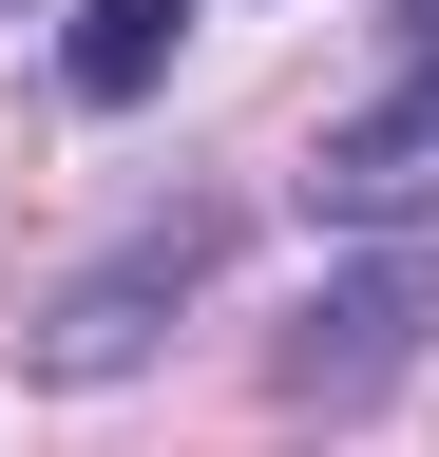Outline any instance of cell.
Returning a JSON list of instances; mask_svg holds the SVG:
<instances>
[{
  "label": "cell",
  "mask_w": 439,
  "mask_h": 457,
  "mask_svg": "<svg viewBox=\"0 0 439 457\" xmlns=\"http://www.w3.org/2000/svg\"><path fill=\"white\" fill-rule=\"evenodd\" d=\"M173 38H191V0H77V38H58V77L96 114H134L153 77H173Z\"/></svg>",
  "instance_id": "277c9868"
},
{
  "label": "cell",
  "mask_w": 439,
  "mask_h": 457,
  "mask_svg": "<svg viewBox=\"0 0 439 457\" xmlns=\"http://www.w3.org/2000/svg\"><path fill=\"white\" fill-rule=\"evenodd\" d=\"M401 20H420V57H439V0H401Z\"/></svg>",
  "instance_id": "5b68a950"
},
{
  "label": "cell",
  "mask_w": 439,
  "mask_h": 457,
  "mask_svg": "<svg viewBox=\"0 0 439 457\" xmlns=\"http://www.w3.org/2000/svg\"><path fill=\"white\" fill-rule=\"evenodd\" d=\"M420 324H439V267H420V248H363V267L287 324V362H267V381H287L306 420H344V400H382V381L420 362Z\"/></svg>",
  "instance_id": "7a4b0ae2"
},
{
  "label": "cell",
  "mask_w": 439,
  "mask_h": 457,
  "mask_svg": "<svg viewBox=\"0 0 439 457\" xmlns=\"http://www.w3.org/2000/svg\"><path fill=\"white\" fill-rule=\"evenodd\" d=\"M210 267H230V210H153V228H115V248L38 305L20 362H38V381H115V362H153V324H173Z\"/></svg>",
  "instance_id": "6da1fadb"
},
{
  "label": "cell",
  "mask_w": 439,
  "mask_h": 457,
  "mask_svg": "<svg viewBox=\"0 0 439 457\" xmlns=\"http://www.w3.org/2000/svg\"><path fill=\"white\" fill-rule=\"evenodd\" d=\"M306 210H325V228H420V210H439V57L306 153Z\"/></svg>",
  "instance_id": "3957f363"
}]
</instances>
